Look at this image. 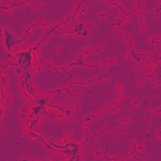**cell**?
<instances>
[{"label":"cell","mask_w":161,"mask_h":161,"mask_svg":"<svg viewBox=\"0 0 161 161\" xmlns=\"http://www.w3.org/2000/svg\"><path fill=\"white\" fill-rule=\"evenodd\" d=\"M104 69L105 70H103L101 73L89 77L88 79V82L90 85L97 86L101 85V84L107 83L111 81V75L110 72L109 70L107 71V69Z\"/></svg>","instance_id":"6da1fadb"},{"label":"cell","mask_w":161,"mask_h":161,"mask_svg":"<svg viewBox=\"0 0 161 161\" xmlns=\"http://www.w3.org/2000/svg\"><path fill=\"white\" fill-rule=\"evenodd\" d=\"M136 48H130L128 49L124 54V57L126 60L130 61L135 65H139L143 61V56L137 51Z\"/></svg>","instance_id":"7a4b0ae2"},{"label":"cell","mask_w":161,"mask_h":161,"mask_svg":"<svg viewBox=\"0 0 161 161\" xmlns=\"http://www.w3.org/2000/svg\"><path fill=\"white\" fill-rule=\"evenodd\" d=\"M122 40L123 44L127 47L128 49H130V48H136L137 45L136 38L132 33L130 32H127L124 37Z\"/></svg>","instance_id":"3957f363"},{"label":"cell","mask_w":161,"mask_h":161,"mask_svg":"<svg viewBox=\"0 0 161 161\" xmlns=\"http://www.w3.org/2000/svg\"><path fill=\"white\" fill-rule=\"evenodd\" d=\"M137 28L138 33L141 36H146L149 30V27L146 18H138L137 22Z\"/></svg>","instance_id":"277c9868"},{"label":"cell","mask_w":161,"mask_h":161,"mask_svg":"<svg viewBox=\"0 0 161 161\" xmlns=\"http://www.w3.org/2000/svg\"><path fill=\"white\" fill-rule=\"evenodd\" d=\"M92 37V29L89 27H85L76 33V38L85 41L88 40Z\"/></svg>","instance_id":"5b68a950"},{"label":"cell","mask_w":161,"mask_h":161,"mask_svg":"<svg viewBox=\"0 0 161 161\" xmlns=\"http://www.w3.org/2000/svg\"><path fill=\"white\" fill-rule=\"evenodd\" d=\"M148 45L150 47L153 48V49H160L161 47V44H160V36H157V35H152V36H150L147 40Z\"/></svg>","instance_id":"8992f818"},{"label":"cell","mask_w":161,"mask_h":161,"mask_svg":"<svg viewBox=\"0 0 161 161\" xmlns=\"http://www.w3.org/2000/svg\"><path fill=\"white\" fill-rule=\"evenodd\" d=\"M132 122L133 120L132 117L128 115H123L122 116H119L115 120V123L118 126H124V127L130 126L132 123Z\"/></svg>","instance_id":"52a82bcc"},{"label":"cell","mask_w":161,"mask_h":161,"mask_svg":"<svg viewBox=\"0 0 161 161\" xmlns=\"http://www.w3.org/2000/svg\"><path fill=\"white\" fill-rule=\"evenodd\" d=\"M157 74V68L150 66L148 69L147 71L144 74L143 78L145 79L146 81L151 82L153 79L156 78V76Z\"/></svg>","instance_id":"ba28073f"},{"label":"cell","mask_w":161,"mask_h":161,"mask_svg":"<svg viewBox=\"0 0 161 161\" xmlns=\"http://www.w3.org/2000/svg\"><path fill=\"white\" fill-rule=\"evenodd\" d=\"M113 89L115 95L118 97H122L125 93V86L123 82H116L113 85Z\"/></svg>","instance_id":"9c48e42d"},{"label":"cell","mask_w":161,"mask_h":161,"mask_svg":"<svg viewBox=\"0 0 161 161\" xmlns=\"http://www.w3.org/2000/svg\"><path fill=\"white\" fill-rule=\"evenodd\" d=\"M47 6L46 2L40 1L32 5V11L35 13H40V12L45 10Z\"/></svg>","instance_id":"30bf717a"},{"label":"cell","mask_w":161,"mask_h":161,"mask_svg":"<svg viewBox=\"0 0 161 161\" xmlns=\"http://www.w3.org/2000/svg\"><path fill=\"white\" fill-rule=\"evenodd\" d=\"M112 32H113L117 38L120 39H122L125 36L126 33H127L124 28L120 26H112Z\"/></svg>","instance_id":"8fae6325"},{"label":"cell","mask_w":161,"mask_h":161,"mask_svg":"<svg viewBox=\"0 0 161 161\" xmlns=\"http://www.w3.org/2000/svg\"><path fill=\"white\" fill-rule=\"evenodd\" d=\"M96 18L100 22H106L111 17L110 13L105 10H102L99 11L96 13Z\"/></svg>","instance_id":"7c38bea8"},{"label":"cell","mask_w":161,"mask_h":161,"mask_svg":"<svg viewBox=\"0 0 161 161\" xmlns=\"http://www.w3.org/2000/svg\"><path fill=\"white\" fill-rule=\"evenodd\" d=\"M129 104H130V107L132 109L137 110V109L139 108L140 107H141L142 101L139 97L135 96L134 98H132L130 100Z\"/></svg>","instance_id":"4fadbf2b"},{"label":"cell","mask_w":161,"mask_h":161,"mask_svg":"<svg viewBox=\"0 0 161 161\" xmlns=\"http://www.w3.org/2000/svg\"><path fill=\"white\" fill-rule=\"evenodd\" d=\"M81 66H82V68H81L82 70H83V71H88V72L94 71L97 69V66L95 62H87L85 63V64H82Z\"/></svg>","instance_id":"5bb4252c"},{"label":"cell","mask_w":161,"mask_h":161,"mask_svg":"<svg viewBox=\"0 0 161 161\" xmlns=\"http://www.w3.org/2000/svg\"><path fill=\"white\" fill-rule=\"evenodd\" d=\"M161 10V1H159L156 5L153 6L151 10V14L152 17L156 18L160 17V10Z\"/></svg>","instance_id":"9a60e30c"},{"label":"cell","mask_w":161,"mask_h":161,"mask_svg":"<svg viewBox=\"0 0 161 161\" xmlns=\"http://www.w3.org/2000/svg\"><path fill=\"white\" fill-rule=\"evenodd\" d=\"M104 50H105V47L102 44H98L94 47L91 50V54L92 56H98L99 55L103 54L104 52Z\"/></svg>","instance_id":"2e32d148"},{"label":"cell","mask_w":161,"mask_h":161,"mask_svg":"<svg viewBox=\"0 0 161 161\" xmlns=\"http://www.w3.org/2000/svg\"><path fill=\"white\" fill-rule=\"evenodd\" d=\"M28 108L25 105L22 106L18 110V113H17V119L19 122H22L23 120H25V113L27 111Z\"/></svg>","instance_id":"e0dca14e"},{"label":"cell","mask_w":161,"mask_h":161,"mask_svg":"<svg viewBox=\"0 0 161 161\" xmlns=\"http://www.w3.org/2000/svg\"><path fill=\"white\" fill-rule=\"evenodd\" d=\"M126 25V20H124L123 18L118 17L115 18L113 21H112L110 25L111 26H120L123 28H125Z\"/></svg>","instance_id":"ac0fdd59"},{"label":"cell","mask_w":161,"mask_h":161,"mask_svg":"<svg viewBox=\"0 0 161 161\" xmlns=\"http://www.w3.org/2000/svg\"><path fill=\"white\" fill-rule=\"evenodd\" d=\"M113 129V127H112V126L108 123H105V124H103L102 126L100 127L99 130L101 132V134L103 135H107L110 134V132L111 131V130Z\"/></svg>","instance_id":"d6986e66"},{"label":"cell","mask_w":161,"mask_h":161,"mask_svg":"<svg viewBox=\"0 0 161 161\" xmlns=\"http://www.w3.org/2000/svg\"><path fill=\"white\" fill-rule=\"evenodd\" d=\"M146 85H147V81L143 77L142 78H138L134 83L135 87L138 89H142L145 87Z\"/></svg>","instance_id":"ffe728a7"},{"label":"cell","mask_w":161,"mask_h":161,"mask_svg":"<svg viewBox=\"0 0 161 161\" xmlns=\"http://www.w3.org/2000/svg\"><path fill=\"white\" fill-rule=\"evenodd\" d=\"M53 51L56 55L59 56L65 52V48L61 45H57L54 47Z\"/></svg>","instance_id":"44dd1931"},{"label":"cell","mask_w":161,"mask_h":161,"mask_svg":"<svg viewBox=\"0 0 161 161\" xmlns=\"http://www.w3.org/2000/svg\"><path fill=\"white\" fill-rule=\"evenodd\" d=\"M145 114L147 117H148L149 118H152L154 116H156V115L155 108L152 107H148L145 111Z\"/></svg>","instance_id":"7402d4cb"},{"label":"cell","mask_w":161,"mask_h":161,"mask_svg":"<svg viewBox=\"0 0 161 161\" xmlns=\"http://www.w3.org/2000/svg\"><path fill=\"white\" fill-rule=\"evenodd\" d=\"M8 117V112H7V106L5 103H1V120H3V119H6Z\"/></svg>","instance_id":"603a6c76"},{"label":"cell","mask_w":161,"mask_h":161,"mask_svg":"<svg viewBox=\"0 0 161 161\" xmlns=\"http://www.w3.org/2000/svg\"><path fill=\"white\" fill-rule=\"evenodd\" d=\"M146 150H147L146 145L144 143L138 142L136 146L134 151L137 153H141V152H144Z\"/></svg>","instance_id":"cb8c5ba5"},{"label":"cell","mask_w":161,"mask_h":161,"mask_svg":"<svg viewBox=\"0 0 161 161\" xmlns=\"http://www.w3.org/2000/svg\"><path fill=\"white\" fill-rule=\"evenodd\" d=\"M89 125L86 123V122H83L81 123V134L82 135H88V132H89Z\"/></svg>","instance_id":"d4e9b609"},{"label":"cell","mask_w":161,"mask_h":161,"mask_svg":"<svg viewBox=\"0 0 161 161\" xmlns=\"http://www.w3.org/2000/svg\"><path fill=\"white\" fill-rule=\"evenodd\" d=\"M161 83L160 81L157 78L153 79L150 82V87L153 89H158L160 88Z\"/></svg>","instance_id":"484cf974"},{"label":"cell","mask_w":161,"mask_h":161,"mask_svg":"<svg viewBox=\"0 0 161 161\" xmlns=\"http://www.w3.org/2000/svg\"><path fill=\"white\" fill-rule=\"evenodd\" d=\"M117 130L119 132V134H120L121 138L126 136V135H127L128 133V130L127 127H124V126H118Z\"/></svg>","instance_id":"4316f807"},{"label":"cell","mask_w":161,"mask_h":161,"mask_svg":"<svg viewBox=\"0 0 161 161\" xmlns=\"http://www.w3.org/2000/svg\"><path fill=\"white\" fill-rule=\"evenodd\" d=\"M138 143V141L136 138H131L130 141H129V143H128V145L130 147V148L131 149V150L132 151H134Z\"/></svg>","instance_id":"83f0119b"},{"label":"cell","mask_w":161,"mask_h":161,"mask_svg":"<svg viewBox=\"0 0 161 161\" xmlns=\"http://www.w3.org/2000/svg\"><path fill=\"white\" fill-rule=\"evenodd\" d=\"M75 135V130L74 129H67L63 132L62 135L63 137H73Z\"/></svg>","instance_id":"f1b7e54d"},{"label":"cell","mask_w":161,"mask_h":161,"mask_svg":"<svg viewBox=\"0 0 161 161\" xmlns=\"http://www.w3.org/2000/svg\"><path fill=\"white\" fill-rule=\"evenodd\" d=\"M110 135H111V137H113L114 138H121L120 134H119V132L117 130V128L112 129L110 133Z\"/></svg>","instance_id":"f546056e"},{"label":"cell","mask_w":161,"mask_h":161,"mask_svg":"<svg viewBox=\"0 0 161 161\" xmlns=\"http://www.w3.org/2000/svg\"><path fill=\"white\" fill-rule=\"evenodd\" d=\"M14 101H15V96H14L13 93L9 91V97L8 100H7V103H8V105L11 107L14 104Z\"/></svg>","instance_id":"4dcf8cb0"},{"label":"cell","mask_w":161,"mask_h":161,"mask_svg":"<svg viewBox=\"0 0 161 161\" xmlns=\"http://www.w3.org/2000/svg\"><path fill=\"white\" fill-rule=\"evenodd\" d=\"M73 103L74 104V106L76 108V109L77 110H79L81 109L83 105V103L82 102L81 100H76L75 101H74L73 102Z\"/></svg>","instance_id":"1f68e13d"},{"label":"cell","mask_w":161,"mask_h":161,"mask_svg":"<svg viewBox=\"0 0 161 161\" xmlns=\"http://www.w3.org/2000/svg\"><path fill=\"white\" fill-rule=\"evenodd\" d=\"M153 134H154V136L157 140H159H159H160V138H161V128H160V127H157L155 129Z\"/></svg>","instance_id":"d6a6232c"},{"label":"cell","mask_w":161,"mask_h":161,"mask_svg":"<svg viewBox=\"0 0 161 161\" xmlns=\"http://www.w3.org/2000/svg\"><path fill=\"white\" fill-rule=\"evenodd\" d=\"M18 160H32L30 156H28L26 154H23L21 156H20V157L18 159Z\"/></svg>","instance_id":"836d02e7"},{"label":"cell","mask_w":161,"mask_h":161,"mask_svg":"<svg viewBox=\"0 0 161 161\" xmlns=\"http://www.w3.org/2000/svg\"><path fill=\"white\" fill-rule=\"evenodd\" d=\"M134 157H135V158L133 157L132 158V160H147V159L146 157H145L144 156H133Z\"/></svg>","instance_id":"e575fe53"},{"label":"cell","mask_w":161,"mask_h":161,"mask_svg":"<svg viewBox=\"0 0 161 161\" xmlns=\"http://www.w3.org/2000/svg\"><path fill=\"white\" fill-rule=\"evenodd\" d=\"M36 71L37 72L39 73V74H43L44 73V67L42 66H38L37 67H36Z\"/></svg>","instance_id":"d590c367"},{"label":"cell","mask_w":161,"mask_h":161,"mask_svg":"<svg viewBox=\"0 0 161 161\" xmlns=\"http://www.w3.org/2000/svg\"><path fill=\"white\" fill-rule=\"evenodd\" d=\"M155 111H156V115L158 116H160L161 114V107L160 105H159L155 108Z\"/></svg>","instance_id":"8d00e7d4"},{"label":"cell","mask_w":161,"mask_h":161,"mask_svg":"<svg viewBox=\"0 0 161 161\" xmlns=\"http://www.w3.org/2000/svg\"><path fill=\"white\" fill-rule=\"evenodd\" d=\"M88 11H89V10L88 8H86V7H84V8H81V12L82 15H86L88 13Z\"/></svg>","instance_id":"74e56055"},{"label":"cell","mask_w":161,"mask_h":161,"mask_svg":"<svg viewBox=\"0 0 161 161\" xmlns=\"http://www.w3.org/2000/svg\"><path fill=\"white\" fill-rule=\"evenodd\" d=\"M150 54H152V56H158L159 55V52L156 50V49H153V51H152V52H150Z\"/></svg>","instance_id":"f35d334b"}]
</instances>
